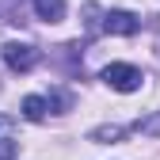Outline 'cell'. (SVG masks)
Wrapping results in <instances>:
<instances>
[{"label": "cell", "mask_w": 160, "mask_h": 160, "mask_svg": "<svg viewBox=\"0 0 160 160\" xmlns=\"http://www.w3.org/2000/svg\"><path fill=\"white\" fill-rule=\"evenodd\" d=\"M15 149H19V145L12 141V137H0V160H12V156H15Z\"/></svg>", "instance_id": "obj_8"}, {"label": "cell", "mask_w": 160, "mask_h": 160, "mask_svg": "<svg viewBox=\"0 0 160 160\" xmlns=\"http://www.w3.org/2000/svg\"><path fill=\"white\" fill-rule=\"evenodd\" d=\"M103 31H107V34H122V38H130V34L141 31V19H137L133 12L111 8V12H103Z\"/></svg>", "instance_id": "obj_3"}, {"label": "cell", "mask_w": 160, "mask_h": 160, "mask_svg": "<svg viewBox=\"0 0 160 160\" xmlns=\"http://www.w3.org/2000/svg\"><path fill=\"white\" fill-rule=\"evenodd\" d=\"M126 137V126H95L92 133H88V141H95V145H111V141H122Z\"/></svg>", "instance_id": "obj_6"}, {"label": "cell", "mask_w": 160, "mask_h": 160, "mask_svg": "<svg viewBox=\"0 0 160 160\" xmlns=\"http://www.w3.org/2000/svg\"><path fill=\"white\" fill-rule=\"evenodd\" d=\"M0 137H12V122H8L4 114H0Z\"/></svg>", "instance_id": "obj_9"}, {"label": "cell", "mask_w": 160, "mask_h": 160, "mask_svg": "<svg viewBox=\"0 0 160 160\" xmlns=\"http://www.w3.org/2000/svg\"><path fill=\"white\" fill-rule=\"evenodd\" d=\"M103 80H107V84L114 88V92H137V88H141V69H137V65H126V61H111L107 69H103Z\"/></svg>", "instance_id": "obj_1"}, {"label": "cell", "mask_w": 160, "mask_h": 160, "mask_svg": "<svg viewBox=\"0 0 160 160\" xmlns=\"http://www.w3.org/2000/svg\"><path fill=\"white\" fill-rule=\"evenodd\" d=\"M137 133H149V137H160V114H149V118H137L133 122Z\"/></svg>", "instance_id": "obj_7"}, {"label": "cell", "mask_w": 160, "mask_h": 160, "mask_svg": "<svg viewBox=\"0 0 160 160\" xmlns=\"http://www.w3.org/2000/svg\"><path fill=\"white\" fill-rule=\"evenodd\" d=\"M4 61H8L12 72H31L38 61H42V53H38L31 42H8L4 46Z\"/></svg>", "instance_id": "obj_2"}, {"label": "cell", "mask_w": 160, "mask_h": 160, "mask_svg": "<svg viewBox=\"0 0 160 160\" xmlns=\"http://www.w3.org/2000/svg\"><path fill=\"white\" fill-rule=\"evenodd\" d=\"M38 19H46V23H61L65 19V0H31Z\"/></svg>", "instance_id": "obj_5"}, {"label": "cell", "mask_w": 160, "mask_h": 160, "mask_svg": "<svg viewBox=\"0 0 160 160\" xmlns=\"http://www.w3.org/2000/svg\"><path fill=\"white\" fill-rule=\"evenodd\" d=\"M19 111H23V118H31V122H42L50 114V99L46 95H27L23 103H19Z\"/></svg>", "instance_id": "obj_4"}]
</instances>
